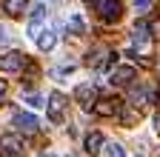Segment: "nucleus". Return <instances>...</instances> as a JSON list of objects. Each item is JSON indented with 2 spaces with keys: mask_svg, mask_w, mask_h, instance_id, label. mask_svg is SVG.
<instances>
[{
  "mask_svg": "<svg viewBox=\"0 0 160 157\" xmlns=\"http://www.w3.org/2000/svg\"><path fill=\"white\" fill-rule=\"evenodd\" d=\"M149 43H152V32H149V23H143L140 20L137 26H134V32H132V54L134 57H140V63L143 66H149L152 60H149Z\"/></svg>",
  "mask_w": 160,
  "mask_h": 157,
  "instance_id": "nucleus-1",
  "label": "nucleus"
},
{
  "mask_svg": "<svg viewBox=\"0 0 160 157\" xmlns=\"http://www.w3.org/2000/svg\"><path fill=\"white\" fill-rule=\"evenodd\" d=\"M86 3L100 14L103 23H114V20H120V14H123V3H120V0H86Z\"/></svg>",
  "mask_w": 160,
  "mask_h": 157,
  "instance_id": "nucleus-2",
  "label": "nucleus"
},
{
  "mask_svg": "<svg viewBox=\"0 0 160 157\" xmlns=\"http://www.w3.org/2000/svg\"><path fill=\"white\" fill-rule=\"evenodd\" d=\"M66 106H69L66 94H63V91H52V94H49V103H46V111H49V120H52V123H63V114H66Z\"/></svg>",
  "mask_w": 160,
  "mask_h": 157,
  "instance_id": "nucleus-3",
  "label": "nucleus"
},
{
  "mask_svg": "<svg viewBox=\"0 0 160 157\" xmlns=\"http://www.w3.org/2000/svg\"><path fill=\"white\" fill-rule=\"evenodd\" d=\"M12 126L20 131V134H37L40 131V120L34 114H29V111H17L14 117H12Z\"/></svg>",
  "mask_w": 160,
  "mask_h": 157,
  "instance_id": "nucleus-4",
  "label": "nucleus"
},
{
  "mask_svg": "<svg viewBox=\"0 0 160 157\" xmlns=\"http://www.w3.org/2000/svg\"><path fill=\"white\" fill-rule=\"evenodd\" d=\"M26 54H20V52H9V54H0V71H6V74H17V71H23L26 69Z\"/></svg>",
  "mask_w": 160,
  "mask_h": 157,
  "instance_id": "nucleus-5",
  "label": "nucleus"
},
{
  "mask_svg": "<svg viewBox=\"0 0 160 157\" xmlns=\"http://www.w3.org/2000/svg\"><path fill=\"white\" fill-rule=\"evenodd\" d=\"M120 109H123V103L117 97H97L94 106H92V111L97 117H114V114H120Z\"/></svg>",
  "mask_w": 160,
  "mask_h": 157,
  "instance_id": "nucleus-6",
  "label": "nucleus"
},
{
  "mask_svg": "<svg viewBox=\"0 0 160 157\" xmlns=\"http://www.w3.org/2000/svg\"><path fill=\"white\" fill-rule=\"evenodd\" d=\"M0 154L3 157H20L23 154V143L17 134H3L0 137Z\"/></svg>",
  "mask_w": 160,
  "mask_h": 157,
  "instance_id": "nucleus-7",
  "label": "nucleus"
},
{
  "mask_svg": "<svg viewBox=\"0 0 160 157\" xmlns=\"http://www.w3.org/2000/svg\"><path fill=\"white\" fill-rule=\"evenodd\" d=\"M134 80V66H114L109 74V83L112 86H129Z\"/></svg>",
  "mask_w": 160,
  "mask_h": 157,
  "instance_id": "nucleus-8",
  "label": "nucleus"
},
{
  "mask_svg": "<svg viewBox=\"0 0 160 157\" xmlns=\"http://www.w3.org/2000/svg\"><path fill=\"white\" fill-rule=\"evenodd\" d=\"M43 23H46V6H34L32 9V17H29V37H34L43 32Z\"/></svg>",
  "mask_w": 160,
  "mask_h": 157,
  "instance_id": "nucleus-9",
  "label": "nucleus"
},
{
  "mask_svg": "<svg viewBox=\"0 0 160 157\" xmlns=\"http://www.w3.org/2000/svg\"><path fill=\"white\" fill-rule=\"evenodd\" d=\"M74 100L83 103V106H94V100H97V86H92V83H80V86L74 89Z\"/></svg>",
  "mask_w": 160,
  "mask_h": 157,
  "instance_id": "nucleus-10",
  "label": "nucleus"
},
{
  "mask_svg": "<svg viewBox=\"0 0 160 157\" xmlns=\"http://www.w3.org/2000/svg\"><path fill=\"white\" fill-rule=\"evenodd\" d=\"M106 143H103V134L100 131H92V134H86V140H83V149H86V154H100V149H103Z\"/></svg>",
  "mask_w": 160,
  "mask_h": 157,
  "instance_id": "nucleus-11",
  "label": "nucleus"
},
{
  "mask_svg": "<svg viewBox=\"0 0 160 157\" xmlns=\"http://www.w3.org/2000/svg\"><path fill=\"white\" fill-rule=\"evenodd\" d=\"M3 9L9 17H23L29 9V0H3Z\"/></svg>",
  "mask_w": 160,
  "mask_h": 157,
  "instance_id": "nucleus-12",
  "label": "nucleus"
},
{
  "mask_svg": "<svg viewBox=\"0 0 160 157\" xmlns=\"http://www.w3.org/2000/svg\"><path fill=\"white\" fill-rule=\"evenodd\" d=\"M54 46H57V34H54L52 29H43V32L37 34V49H40V52H52Z\"/></svg>",
  "mask_w": 160,
  "mask_h": 157,
  "instance_id": "nucleus-13",
  "label": "nucleus"
},
{
  "mask_svg": "<svg viewBox=\"0 0 160 157\" xmlns=\"http://www.w3.org/2000/svg\"><path fill=\"white\" fill-rule=\"evenodd\" d=\"M106 60H109V52H106L103 46H97L94 52H89V60H86V63H89V66H94V69H103V66H106Z\"/></svg>",
  "mask_w": 160,
  "mask_h": 157,
  "instance_id": "nucleus-14",
  "label": "nucleus"
},
{
  "mask_svg": "<svg viewBox=\"0 0 160 157\" xmlns=\"http://www.w3.org/2000/svg\"><path fill=\"white\" fill-rule=\"evenodd\" d=\"M66 32H69V34H83V32H86V23H83V17H80L77 12L66 20Z\"/></svg>",
  "mask_w": 160,
  "mask_h": 157,
  "instance_id": "nucleus-15",
  "label": "nucleus"
},
{
  "mask_svg": "<svg viewBox=\"0 0 160 157\" xmlns=\"http://www.w3.org/2000/svg\"><path fill=\"white\" fill-rule=\"evenodd\" d=\"M146 100H149L146 89H140V86H132V91H129V103H132V106H143Z\"/></svg>",
  "mask_w": 160,
  "mask_h": 157,
  "instance_id": "nucleus-16",
  "label": "nucleus"
},
{
  "mask_svg": "<svg viewBox=\"0 0 160 157\" xmlns=\"http://www.w3.org/2000/svg\"><path fill=\"white\" fill-rule=\"evenodd\" d=\"M106 157H126V149L120 143H106Z\"/></svg>",
  "mask_w": 160,
  "mask_h": 157,
  "instance_id": "nucleus-17",
  "label": "nucleus"
},
{
  "mask_svg": "<svg viewBox=\"0 0 160 157\" xmlns=\"http://www.w3.org/2000/svg\"><path fill=\"white\" fill-rule=\"evenodd\" d=\"M23 103H26L29 109H43V106H46V103H43V100H40V97H37V94H26V97H23Z\"/></svg>",
  "mask_w": 160,
  "mask_h": 157,
  "instance_id": "nucleus-18",
  "label": "nucleus"
},
{
  "mask_svg": "<svg viewBox=\"0 0 160 157\" xmlns=\"http://www.w3.org/2000/svg\"><path fill=\"white\" fill-rule=\"evenodd\" d=\"M12 43V37H9V29H3L0 26V46H9Z\"/></svg>",
  "mask_w": 160,
  "mask_h": 157,
  "instance_id": "nucleus-19",
  "label": "nucleus"
},
{
  "mask_svg": "<svg viewBox=\"0 0 160 157\" xmlns=\"http://www.w3.org/2000/svg\"><path fill=\"white\" fill-rule=\"evenodd\" d=\"M134 6H137V12H149L152 0H134Z\"/></svg>",
  "mask_w": 160,
  "mask_h": 157,
  "instance_id": "nucleus-20",
  "label": "nucleus"
},
{
  "mask_svg": "<svg viewBox=\"0 0 160 157\" xmlns=\"http://www.w3.org/2000/svg\"><path fill=\"white\" fill-rule=\"evenodd\" d=\"M72 71H74V63H69V66H60V69H57V74H72Z\"/></svg>",
  "mask_w": 160,
  "mask_h": 157,
  "instance_id": "nucleus-21",
  "label": "nucleus"
},
{
  "mask_svg": "<svg viewBox=\"0 0 160 157\" xmlns=\"http://www.w3.org/2000/svg\"><path fill=\"white\" fill-rule=\"evenodd\" d=\"M3 97H6V80H0V103H3Z\"/></svg>",
  "mask_w": 160,
  "mask_h": 157,
  "instance_id": "nucleus-22",
  "label": "nucleus"
},
{
  "mask_svg": "<svg viewBox=\"0 0 160 157\" xmlns=\"http://www.w3.org/2000/svg\"><path fill=\"white\" fill-rule=\"evenodd\" d=\"M149 32H152V34H160V23H152V26H149Z\"/></svg>",
  "mask_w": 160,
  "mask_h": 157,
  "instance_id": "nucleus-23",
  "label": "nucleus"
},
{
  "mask_svg": "<svg viewBox=\"0 0 160 157\" xmlns=\"http://www.w3.org/2000/svg\"><path fill=\"white\" fill-rule=\"evenodd\" d=\"M154 131H160V114H154Z\"/></svg>",
  "mask_w": 160,
  "mask_h": 157,
  "instance_id": "nucleus-24",
  "label": "nucleus"
},
{
  "mask_svg": "<svg viewBox=\"0 0 160 157\" xmlns=\"http://www.w3.org/2000/svg\"><path fill=\"white\" fill-rule=\"evenodd\" d=\"M37 157H54V154L52 151H43V154H37Z\"/></svg>",
  "mask_w": 160,
  "mask_h": 157,
  "instance_id": "nucleus-25",
  "label": "nucleus"
},
{
  "mask_svg": "<svg viewBox=\"0 0 160 157\" xmlns=\"http://www.w3.org/2000/svg\"><path fill=\"white\" fill-rule=\"evenodd\" d=\"M157 97H160V91H157Z\"/></svg>",
  "mask_w": 160,
  "mask_h": 157,
  "instance_id": "nucleus-26",
  "label": "nucleus"
}]
</instances>
